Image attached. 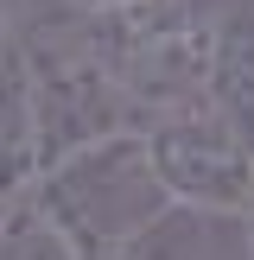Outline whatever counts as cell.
<instances>
[{
	"mask_svg": "<svg viewBox=\"0 0 254 260\" xmlns=\"http://www.w3.org/2000/svg\"><path fill=\"white\" fill-rule=\"evenodd\" d=\"M19 210L70 260H127L172 216V197H165L152 152L134 127V134H108L51 159Z\"/></svg>",
	"mask_w": 254,
	"mask_h": 260,
	"instance_id": "cell-1",
	"label": "cell"
},
{
	"mask_svg": "<svg viewBox=\"0 0 254 260\" xmlns=\"http://www.w3.org/2000/svg\"><path fill=\"white\" fill-rule=\"evenodd\" d=\"M152 152L172 210L190 216H223V222H254V127L223 114L216 102L178 114H152L140 127Z\"/></svg>",
	"mask_w": 254,
	"mask_h": 260,
	"instance_id": "cell-2",
	"label": "cell"
},
{
	"mask_svg": "<svg viewBox=\"0 0 254 260\" xmlns=\"http://www.w3.org/2000/svg\"><path fill=\"white\" fill-rule=\"evenodd\" d=\"M45 172V140H38V102H32V70H25L19 32L0 51V203L19 210Z\"/></svg>",
	"mask_w": 254,
	"mask_h": 260,
	"instance_id": "cell-3",
	"label": "cell"
},
{
	"mask_svg": "<svg viewBox=\"0 0 254 260\" xmlns=\"http://www.w3.org/2000/svg\"><path fill=\"white\" fill-rule=\"evenodd\" d=\"M121 7H146V0H51V13L64 19H96V13H121Z\"/></svg>",
	"mask_w": 254,
	"mask_h": 260,
	"instance_id": "cell-4",
	"label": "cell"
},
{
	"mask_svg": "<svg viewBox=\"0 0 254 260\" xmlns=\"http://www.w3.org/2000/svg\"><path fill=\"white\" fill-rule=\"evenodd\" d=\"M13 45V0H0V51Z\"/></svg>",
	"mask_w": 254,
	"mask_h": 260,
	"instance_id": "cell-5",
	"label": "cell"
},
{
	"mask_svg": "<svg viewBox=\"0 0 254 260\" xmlns=\"http://www.w3.org/2000/svg\"><path fill=\"white\" fill-rule=\"evenodd\" d=\"M13 216H19V210H7V203H0V229H7V222H13Z\"/></svg>",
	"mask_w": 254,
	"mask_h": 260,
	"instance_id": "cell-6",
	"label": "cell"
}]
</instances>
